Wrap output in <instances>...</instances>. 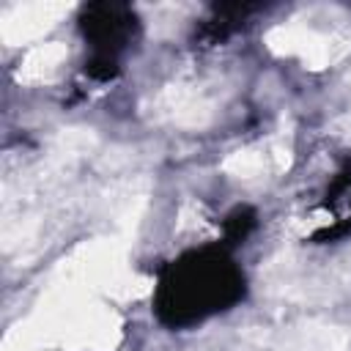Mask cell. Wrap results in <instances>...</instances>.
Listing matches in <instances>:
<instances>
[{
    "label": "cell",
    "mask_w": 351,
    "mask_h": 351,
    "mask_svg": "<svg viewBox=\"0 0 351 351\" xmlns=\"http://www.w3.org/2000/svg\"><path fill=\"white\" fill-rule=\"evenodd\" d=\"M247 293V277L230 247L203 244L165 263L154 291V315L170 329H186L230 310Z\"/></svg>",
    "instance_id": "1"
},
{
    "label": "cell",
    "mask_w": 351,
    "mask_h": 351,
    "mask_svg": "<svg viewBox=\"0 0 351 351\" xmlns=\"http://www.w3.org/2000/svg\"><path fill=\"white\" fill-rule=\"evenodd\" d=\"M137 14L123 3H90L80 14V30L90 41L93 55H112L132 44L137 36Z\"/></svg>",
    "instance_id": "2"
},
{
    "label": "cell",
    "mask_w": 351,
    "mask_h": 351,
    "mask_svg": "<svg viewBox=\"0 0 351 351\" xmlns=\"http://www.w3.org/2000/svg\"><path fill=\"white\" fill-rule=\"evenodd\" d=\"M252 228H255V211L247 208V206L233 208V211L225 217V222H222V233H225V241H222V244H225V247H233V244L244 241Z\"/></svg>",
    "instance_id": "3"
},
{
    "label": "cell",
    "mask_w": 351,
    "mask_h": 351,
    "mask_svg": "<svg viewBox=\"0 0 351 351\" xmlns=\"http://www.w3.org/2000/svg\"><path fill=\"white\" fill-rule=\"evenodd\" d=\"M85 74L93 77V80L107 82V80H112L118 74V58H112V55H90L85 60Z\"/></svg>",
    "instance_id": "4"
}]
</instances>
